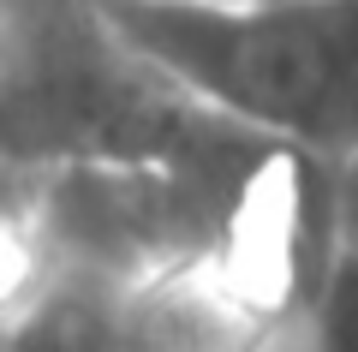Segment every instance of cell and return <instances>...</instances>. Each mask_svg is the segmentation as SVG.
Masks as SVG:
<instances>
[{"label": "cell", "instance_id": "3", "mask_svg": "<svg viewBox=\"0 0 358 352\" xmlns=\"http://www.w3.org/2000/svg\"><path fill=\"white\" fill-rule=\"evenodd\" d=\"M305 352H358V245H341L310 287Z\"/></svg>", "mask_w": 358, "mask_h": 352}, {"label": "cell", "instance_id": "2", "mask_svg": "<svg viewBox=\"0 0 358 352\" xmlns=\"http://www.w3.org/2000/svg\"><path fill=\"white\" fill-rule=\"evenodd\" d=\"M60 275H66V245L48 191L0 162V340L36 311L42 293Z\"/></svg>", "mask_w": 358, "mask_h": 352}, {"label": "cell", "instance_id": "4", "mask_svg": "<svg viewBox=\"0 0 358 352\" xmlns=\"http://www.w3.org/2000/svg\"><path fill=\"white\" fill-rule=\"evenodd\" d=\"M13 90V13H6V0H0V101Z\"/></svg>", "mask_w": 358, "mask_h": 352}, {"label": "cell", "instance_id": "1", "mask_svg": "<svg viewBox=\"0 0 358 352\" xmlns=\"http://www.w3.org/2000/svg\"><path fill=\"white\" fill-rule=\"evenodd\" d=\"M102 36L179 96L310 155H358V13L346 0H90Z\"/></svg>", "mask_w": 358, "mask_h": 352}]
</instances>
